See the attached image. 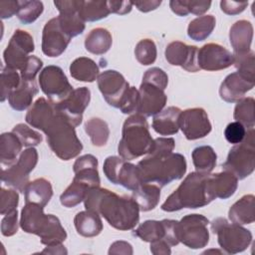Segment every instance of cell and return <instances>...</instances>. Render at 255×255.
Listing matches in <instances>:
<instances>
[{
    "label": "cell",
    "instance_id": "obj_1",
    "mask_svg": "<svg viewBox=\"0 0 255 255\" xmlns=\"http://www.w3.org/2000/svg\"><path fill=\"white\" fill-rule=\"evenodd\" d=\"M84 204L87 210L99 213L118 230L133 229L139 220V207L132 197L120 196L107 188H91Z\"/></svg>",
    "mask_w": 255,
    "mask_h": 255
},
{
    "label": "cell",
    "instance_id": "obj_2",
    "mask_svg": "<svg viewBox=\"0 0 255 255\" xmlns=\"http://www.w3.org/2000/svg\"><path fill=\"white\" fill-rule=\"evenodd\" d=\"M208 174L190 172L161 204V209L173 212L182 208L194 209L209 204L214 197L209 190Z\"/></svg>",
    "mask_w": 255,
    "mask_h": 255
},
{
    "label": "cell",
    "instance_id": "obj_3",
    "mask_svg": "<svg viewBox=\"0 0 255 255\" xmlns=\"http://www.w3.org/2000/svg\"><path fill=\"white\" fill-rule=\"evenodd\" d=\"M43 208L36 203H26L21 210V228L27 233L38 235L46 246L62 244L67 238L66 230L58 217L45 214Z\"/></svg>",
    "mask_w": 255,
    "mask_h": 255
},
{
    "label": "cell",
    "instance_id": "obj_4",
    "mask_svg": "<svg viewBox=\"0 0 255 255\" xmlns=\"http://www.w3.org/2000/svg\"><path fill=\"white\" fill-rule=\"evenodd\" d=\"M142 183H153L159 187L183 177L186 171L185 157L171 152L165 156L148 154L137 163Z\"/></svg>",
    "mask_w": 255,
    "mask_h": 255
},
{
    "label": "cell",
    "instance_id": "obj_5",
    "mask_svg": "<svg viewBox=\"0 0 255 255\" xmlns=\"http://www.w3.org/2000/svg\"><path fill=\"white\" fill-rule=\"evenodd\" d=\"M153 145L145 117L134 114L128 117L123 126L122 138L118 152L125 160H131L147 154Z\"/></svg>",
    "mask_w": 255,
    "mask_h": 255
},
{
    "label": "cell",
    "instance_id": "obj_6",
    "mask_svg": "<svg viewBox=\"0 0 255 255\" xmlns=\"http://www.w3.org/2000/svg\"><path fill=\"white\" fill-rule=\"evenodd\" d=\"M42 131L46 134L47 143L52 151L62 160L76 157L83 149V144L77 136L75 127L57 111Z\"/></svg>",
    "mask_w": 255,
    "mask_h": 255
},
{
    "label": "cell",
    "instance_id": "obj_7",
    "mask_svg": "<svg viewBox=\"0 0 255 255\" xmlns=\"http://www.w3.org/2000/svg\"><path fill=\"white\" fill-rule=\"evenodd\" d=\"M255 132L254 128L246 130L242 142L235 144L222 164L224 170L233 173L237 179H244L249 176L255 167Z\"/></svg>",
    "mask_w": 255,
    "mask_h": 255
},
{
    "label": "cell",
    "instance_id": "obj_8",
    "mask_svg": "<svg viewBox=\"0 0 255 255\" xmlns=\"http://www.w3.org/2000/svg\"><path fill=\"white\" fill-rule=\"evenodd\" d=\"M211 230L217 235L219 246L228 254L246 250L252 242L250 230L236 223H229L224 217H218L211 223Z\"/></svg>",
    "mask_w": 255,
    "mask_h": 255
},
{
    "label": "cell",
    "instance_id": "obj_9",
    "mask_svg": "<svg viewBox=\"0 0 255 255\" xmlns=\"http://www.w3.org/2000/svg\"><path fill=\"white\" fill-rule=\"evenodd\" d=\"M75 176L71 184L61 194L60 201L65 207L71 208L84 201L86 194L91 188L98 187L101 179L97 166H85L74 171Z\"/></svg>",
    "mask_w": 255,
    "mask_h": 255
},
{
    "label": "cell",
    "instance_id": "obj_10",
    "mask_svg": "<svg viewBox=\"0 0 255 255\" xmlns=\"http://www.w3.org/2000/svg\"><path fill=\"white\" fill-rule=\"evenodd\" d=\"M209 221L201 214H188L177 223L179 242L191 249H200L209 242Z\"/></svg>",
    "mask_w": 255,
    "mask_h": 255
},
{
    "label": "cell",
    "instance_id": "obj_11",
    "mask_svg": "<svg viewBox=\"0 0 255 255\" xmlns=\"http://www.w3.org/2000/svg\"><path fill=\"white\" fill-rule=\"evenodd\" d=\"M38 162V152L34 147H28L19 155L16 163L3 169L1 180L8 186L24 193L29 181V174Z\"/></svg>",
    "mask_w": 255,
    "mask_h": 255
},
{
    "label": "cell",
    "instance_id": "obj_12",
    "mask_svg": "<svg viewBox=\"0 0 255 255\" xmlns=\"http://www.w3.org/2000/svg\"><path fill=\"white\" fill-rule=\"evenodd\" d=\"M103 169L112 183L121 184L131 191L142 183L137 166L128 162L121 156H108L105 159Z\"/></svg>",
    "mask_w": 255,
    "mask_h": 255
},
{
    "label": "cell",
    "instance_id": "obj_13",
    "mask_svg": "<svg viewBox=\"0 0 255 255\" xmlns=\"http://www.w3.org/2000/svg\"><path fill=\"white\" fill-rule=\"evenodd\" d=\"M38 82L42 92L53 104L62 102L74 90L63 70L54 65L47 66L41 71Z\"/></svg>",
    "mask_w": 255,
    "mask_h": 255
},
{
    "label": "cell",
    "instance_id": "obj_14",
    "mask_svg": "<svg viewBox=\"0 0 255 255\" xmlns=\"http://www.w3.org/2000/svg\"><path fill=\"white\" fill-rule=\"evenodd\" d=\"M35 49L33 37L26 31L17 29L12 35L4 53L3 59L6 67L20 70L24 67L29 54Z\"/></svg>",
    "mask_w": 255,
    "mask_h": 255
},
{
    "label": "cell",
    "instance_id": "obj_15",
    "mask_svg": "<svg viewBox=\"0 0 255 255\" xmlns=\"http://www.w3.org/2000/svg\"><path fill=\"white\" fill-rule=\"evenodd\" d=\"M91 92L86 87H81L72 93L62 102L54 104L57 113L62 115L73 127H78L82 123L83 114L89 106Z\"/></svg>",
    "mask_w": 255,
    "mask_h": 255
},
{
    "label": "cell",
    "instance_id": "obj_16",
    "mask_svg": "<svg viewBox=\"0 0 255 255\" xmlns=\"http://www.w3.org/2000/svg\"><path fill=\"white\" fill-rule=\"evenodd\" d=\"M97 83L105 101L117 109H119L123 97L130 87L125 77L115 70H107L99 74Z\"/></svg>",
    "mask_w": 255,
    "mask_h": 255
},
{
    "label": "cell",
    "instance_id": "obj_17",
    "mask_svg": "<svg viewBox=\"0 0 255 255\" xmlns=\"http://www.w3.org/2000/svg\"><path fill=\"white\" fill-rule=\"evenodd\" d=\"M211 124L207 113L202 108H192L181 111L179 128L189 140L202 138L211 131Z\"/></svg>",
    "mask_w": 255,
    "mask_h": 255
},
{
    "label": "cell",
    "instance_id": "obj_18",
    "mask_svg": "<svg viewBox=\"0 0 255 255\" xmlns=\"http://www.w3.org/2000/svg\"><path fill=\"white\" fill-rule=\"evenodd\" d=\"M71 37L61 28L58 17L49 20L42 33V52L48 57H59L67 49Z\"/></svg>",
    "mask_w": 255,
    "mask_h": 255
},
{
    "label": "cell",
    "instance_id": "obj_19",
    "mask_svg": "<svg viewBox=\"0 0 255 255\" xmlns=\"http://www.w3.org/2000/svg\"><path fill=\"white\" fill-rule=\"evenodd\" d=\"M233 63V54L219 44H205L197 53V64L200 70L219 71L230 67Z\"/></svg>",
    "mask_w": 255,
    "mask_h": 255
},
{
    "label": "cell",
    "instance_id": "obj_20",
    "mask_svg": "<svg viewBox=\"0 0 255 255\" xmlns=\"http://www.w3.org/2000/svg\"><path fill=\"white\" fill-rule=\"evenodd\" d=\"M55 6L59 11L61 28L71 38L82 34L85 30V22L79 15L81 1L79 0H55Z\"/></svg>",
    "mask_w": 255,
    "mask_h": 255
},
{
    "label": "cell",
    "instance_id": "obj_21",
    "mask_svg": "<svg viewBox=\"0 0 255 255\" xmlns=\"http://www.w3.org/2000/svg\"><path fill=\"white\" fill-rule=\"evenodd\" d=\"M138 94L139 101L136 113L143 117L155 116L165 107L167 98L164 90L153 84L141 82Z\"/></svg>",
    "mask_w": 255,
    "mask_h": 255
},
{
    "label": "cell",
    "instance_id": "obj_22",
    "mask_svg": "<svg viewBox=\"0 0 255 255\" xmlns=\"http://www.w3.org/2000/svg\"><path fill=\"white\" fill-rule=\"evenodd\" d=\"M198 49L196 46L187 45L180 41H173L165 48V59L172 66H179L187 72H198L197 64Z\"/></svg>",
    "mask_w": 255,
    "mask_h": 255
},
{
    "label": "cell",
    "instance_id": "obj_23",
    "mask_svg": "<svg viewBox=\"0 0 255 255\" xmlns=\"http://www.w3.org/2000/svg\"><path fill=\"white\" fill-rule=\"evenodd\" d=\"M254 88V80H250L239 72L229 74L219 88L220 98L227 103H237L245 94Z\"/></svg>",
    "mask_w": 255,
    "mask_h": 255
},
{
    "label": "cell",
    "instance_id": "obj_24",
    "mask_svg": "<svg viewBox=\"0 0 255 255\" xmlns=\"http://www.w3.org/2000/svg\"><path fill=\"white\" fill-rule=\"evenodd\" d=\"M208 185L214 199H226L236 191L238 179L233 173L224 170L222 172L208 174Z\"/></svg>",
    "mask_w": 255,
    "mask_h": 255
},
{
    "label": "cell",
    "instance_id": "obj_25",
    "mask_svg": "<svg viewBox=\"0 0 255 255\" xmlns=\"http://www.w3.org/2000/svg\"><path fill=\"white\" fill-rule=\"evenodd\" d=\"M253 39V26L247 20L235 22L229 31V40L234 54H244L250 51Z\"/></svg>",
    "mask_w": 255,
    "mask_h": 255
},
{
    "label": "cell",
    "instance_id": "obj_26",
    "mask_svg": "<svg viewBox=\"0 0 255 255\" xmlns=\"http://www.w3.org/2000/svg\"><path fill=\"white\" fill-rule=\"evenodd\" d=\"M181 110L177 107H168L156 114L152 120V128L160 135L175 134L179 129V116Z\"/></svg>",
    "mask_w": 255,
    "mask_h": 255
},
{
    "label": "cell",
    "instance_id": "obj_27",
    "mask_svg": "<svg viewBox=\"0 0 255 255\" xmlns=\"http://www.w3.org/2000/svg\"><path fill=\"white\" fill-rule=\"evenodd\" d=\"M55 106L45 98H39L26 114V122L37 129H43L49 120L55 115Z\"/></svg>",
    "mask_w": 255,
    "mask_h": 255
},
{
    "label": "cell",
    "instance_id": "obj_28",
    "mask_svg": "<svg viewBox=\"0 0 255 255\" xmlns=\"http://www.w3.org/2000/svg\"><path fill=\"white\" fill-rule=\"evenodd\" d=\"M74 224L78 234L84 237H95L103 230L100 214L92 210L78 212L74 218Z\"/></svg>",
    "mask_w": 255,
    "mask_h": 255
},
{
    "label": "cell",
    "instance_id": "obj_29",
    "mask_svg": "<svg viewBox=\"0 0 255 255\" xmlns=\"http://www.w3.org/2000/svg\"><path fill=\"white\" fill-rule=\"evenodd\" d=\"M254 201L253 194H246L237 200L229 208L228 217L230 221L239 225L253 223L255 220Z\"/></svg>",
    "mask_w": 255,
    "mask_h": 255
},
{
    "label": "cell",
    "instance_id": "obj_30",
    "mask_svg": "<svg viewBox=\"0 0 255 255\" xmlns=\"http://www.w3.org/2000/svg\"><path fill=\"white\" fill-rule=\"evenodd\" d=\"M26 203H36L45 207L53 195V188L46 178H37L28 183L24 191Z\"/></svg>",
    "mask_w": 255,
    "mask_h": 255
},
{
    "label": "cell",
    "instance_id": "obj_31",
    "mask_svg": "<svg viewBox=\"0 0 255 255\" xmlns=\"http://www.w3.org/2000/svg\"><path fill=\"white\" fill-rule=\"evenodd\" d=\"M37 93L36 82L21 80L20 86L9 95L8 103L13 110L18 112L24 111L31 106L33 98Z\"/></svg>",
    "mask_w": 255,
    "mask_h": 255
},
{
    "label": "cell",
    "instance_id": "obj_32",
    "mask_svg": "<svg viewBox=\"0 0 255 255\" xmlns=\"http://www.w3.org/2000/svg\"><path fill=\"white\" fill-rule=\"evenodd\" d=\"M140 211H149L156 207L160 198V187L153 183H141L131 196Z\"/></svg>",
    "mask_w": 255,
    "mask_h": 255
},
{
    "label": "cell",
    "instance_id": "obj_33",
    "mask_svg": "<svg viewBox=\"0 0 255 255\" xmlns=\"http://www.w3.org/2000/svg\"><path fill=\"white\" fill-rule=\"evenodd\" d=\"M99 67L97 63L87 57H80L75 59L70 65L71 76L81 82H94L99 76Z\"/></svg>",
    "mask_w": 255,
    "mask_h": 255
},
{
    "label": "cell",
    "instance_id": "obj_34",
    "mask_svg": "<svg viewBox=\"0 0 255 255\" xmlns=\"http://www.w3.org/2000/svg\"><path fill=\"white\" fill-rule=\"evenodd\" d=\"M113 44L111 33L105 28L93 29L86 37L85 48L88 52L95 55L107 53Z\"/></svg>",
    "mask_w": 255,
    "mask_h": 255
},
{
    "label": "cell",
    "instance_id": "obj_35",
    "mask_svg": "<svg viewBox=\"0 0 255 255\" xmlns=\"http://www.w3.org/2000/svg\"><path fill=\"white\" fill-rule=\"evenodd\" d=\"M22 142L13 132H3L0 137V159L4 165L12 164L22 149Z\"/></svg>",
    "mask_w": 255,
    "mask_h": 255
},
{
    "label": "cell",
    "instance_id": "obj_36",
    "mask_svg": "<svg viewBox=\"0 0 255 255\" xmlns=\"http://www.w3.org/2000/svg\"><path fill=\"white\" fill-rule=\"evenodd\" d=\"M192 162L197 172L208 174L216 165L217 155L214 149L209 145H200L193 149Z\"/></svg>",
    "mask_w": 255,
    "mask_h": 255
},
{
    "label": "cell",
    "instance_id": "obj_37",
    "mask_svg": "<svg viewBox=\"0 0 255 255\" xmlns=\"http://www.w3.org/2000/svg\"><path fill=\"white\" fill-rule=\"evenodd\" d=\"M216 20L213 15H202L190 21L187 35L194 41H203L210 36L215 28Z\"/></svg>",
    "mask_w": 255,
    "mask_h": 255
},
{
    "label": "cell",
    "instance_id": "obj_38",
    "mask_svg": "<svg viewBox=\"0 0 255 255\" xmlns=\"http://www.w3.org/2000/svg\"><path fill=\"white\" fill-rule=\"evenodd\" d=\"M133 235L145 242H153L157 240H164L166 235V227L164 221L146 220L142 222L134 231ZM166 242V241H165ZM167 243V242H166Z\"/></svg>",
    "mask_w": 255,
    "mask_h": 255
},
{
    "label": "cell",
    "instance_id": "obj_39",
    "mask_svg": "<svg viewBox=\"0 0 255 255\" xmlns=\"http://www.w3.org/2000/svg\"><path fill=\"white\" fill-rule=\"evenodd\" d=\"M85 131L91 138L95 146H104L110 136L108 124L100 118H92L85 124Z\"/></svg>",
    "mask_w": 255,
    "mask_h": 255
},
{
    "label": "cell",
    "instance_id": "obj_40",
    "mask_svg": "<svg viewBox=\"0 0 255 255\" xmlns=\"http://www.w3.org/2000/svg\"><path fill=\"white\" fill-rule=\"evenodd\" d=\"M107 1H81L79 15L84 22H94L109 16Z\"/></svg>",
    "mask_w": 255,
    "mask_h": 255
},
{
    "label": "cell",
    "instance_id": "obj_41",
    "mask_svg": "<svg viewBox=\"0 0 255 255\" xmlns=\"http://www.w3.org/2000/svg\"><path fill=\"white\" fill-rule=\"evenodd\" d=\"M254 104L255 101L253 98H243L237 102L234 109V120L242 124L245 128H254L255 118H254Z\"/></svg>",
    "mask_w": 255,
    "mask_h": 255
},
{
    "label": "cell",
    "instance_id": "obj_42",
    "mask_svg": "<svg viewBox=\"0 0 255 255\" xmlns=\"http://www.w3.org/2000/svg\"><path fill=\"white\" fill-rule=\"evenodd\" d=\"M44 5L41 1L24 0L19 1V9L17 12L18 19L23 24H31L35 22L43 13Z\"/></svg>",
    "mask_w": 255,
    "mask_h": 255
},
{
    "label": "cell",
    "instance_id": "obj_43",
    "mask_svg": "<svg viewBox=\"0 0 255 255\" xmlns=\"http://www.w3.org/2000/svg\"><path fill=\"white\" fill-rule=\"evenodd\" d=\"M156 46L150 39H142L135 45L134 56L141 65L147 66L153 64L156 60Z\"/></svg>",
    "mask_w": 255,
    "mask_h": 255
},
{
    "label": "cell",
    "instance_id": "obj_44",
    "mask_svg": "<svg viewBox=\"0 0 255 255\" xmlns=\"http://www.w3.org/2000/svg\"><path fill=\"white\" fill-rule=\"evenodd\" d=\"M21 84V77L16 70L7 67L1 72V102L8 99L9 95Z\"/></svg>",
    "mask_w": 255,
    "mask_h": 255
},
{
    "label": "cell",
    "instance_id": "obj_45",
    "mask_svg": "<svg viewBox=\"0 0 255 255\" xmlns=\"http://www.w3.org/2000/svg\"><path fill=\"white\" fill-rule=\"evenodd\" d=\"M12 131L19 137L22 144L27 147H33L42 142V135L37 130L31 128L29 126L25 124L16 125Z\"/></svg>",
    "mask_w": 255,
    "mask_h": 255
},
{
    "label": "cell",
    "instance_id": "obj_46",
    "mask_svg": "<svg viewBox=\"0 0 255 255\" xmlns=\"http://www.w3.org/2000/svg\"><path fill=\"white\" fill-rule=\"evenodd\" d=\"M234 66L240 74L247 77L250 80H254V59L255 55L253 51H249L244 54H233Z\"/></svg>",
    "mask_w": 255,
    "mask_h": 255
},
{
    "label": "cell",
    "instance_id": "obj_47",
    "mask_svg": "<svg viewBox=\"0 0 255 255\" xmlns=\"http://www.w3.org/2000/svg\"><path fill=\"white\" fill-rule=\"evenodd\" d=\"M0 198L1 215H6L17 209V205L19 202V194L16 190L1 188Z\"/></svg>",
    "mask_w": 255,
    "mask_h": 255
},
{
    "label": "cell",
    "instance_id": "obj_48",
    "mask_svg": "<svg viewBox=\"0 0 255 255\" xmlns=\"http://www.w3.org/2000/svg\"><path fill=\"white\" fill-rule=\"evenodd\" d=\"M139 101L138 90L135 87H129L123 97L119 109L123 114H131L137 111Z\"/></svg>",
    "mask_w": 255,
    "mask_h": 255
},
{
    "label": "cell",
    "instance_id": "obj_49",
    "mask_svg": "<svg viewBox=\"0 0 255 255\" xmlns=\"http://www.w3.org/2000/svg\"><path fill=\"white\" fill-rule=\"evenodd\" d=\"M43 67V62L36 56H29L24 67L21 69V80L35 82L37 74L40 72Z\"/></svg>",
    "mask_w": 255,
    "mask_h": 255
},
{
    "label": "cell",
    "instance_id": "obj_50",
    "mask_svg": "<svg viewBox=\"0 0 255 255\" xmlns=\"http://www.w3.org/2000/svg\"><path fill=\"white\" fill-rule=\"evenodd\" d=\"M246 128L238 123V122H232L227 125L224 130V136L226 140L232 144H237L242 142L246 135Z\"/></svg>",
    "mask_w": 255,
    "mask_h": 255
},
{
    "label": "cell",
    "instance_id": "obj_51",
    "mask_svg": "<svg viewBox=\"0 0 255 255\" xmlns=\"http://www.w3.org/2000/svg\"><path fill=\"white\" fill-rule=\"evenodd\" d=\"M142 82H147L153 84L162 90H165L168 84V77L166 73L159 68H150L148 69L142 77Z\"/></svg>",
    "mask_w": 255,
    "mask_h": 255
},
{
    "label": "cell",
    "instance_id": "obj_52",
    "mask_svg": "<svg viewBox=\"0 0 255 255\" xmlns=\"http://www.w3.org/2000/svg\"><path fill=\"white\" fill-rule=\"evenodd\" d=\"M175 143L172 137H157L153 139V145L151 150L147 154L165 156L172 152L174 149Z\"/></svg>",
    "mask_w": 255,
    "mask_h": 255
},
{
    "label": "cell",
    "instance_id": "obj_53",
    "mask_svg": "<svg viewBox=\"0 0 255 255\" xmlns=\"http://www.w3.org/2000/svg\"><path fill=\"white\" fill-rule=\"evenodd\" d=\"M18 231V211L17 209L4 215L1 220V233L3 236L9 237Z\"/></svg>",
    "mask_w": 255,
    "mask_h": 255
},
{
    "label": "cell",
    "instance_id": "obj_54",
    "mask_svg": "<svg viewBox=\"0 0 255 255\" xmlns=\"http://www.w3.org/2000/svg\"><path fill=\"white\" fill-rule=\"evenodd\" d=\"M248 5V1H226L220 2L221 10L227 15H237L245 10Z\"/></svg>",
    "mask_w": 255,
    "mask_h": 255
},
{
    "label": "cell",
    "instance_id": "obj_55",
    "mask_svg": "<svg viewBox=\"0 0 255 255\" xmlns=\"http://www.w3.org/2000/svg\"><path fill=\"white\" fill-rule=\"evenodd\" d=\"M108 8L111 13L125 15L131 11L132 2L130 1H107Z\"/></svg>",
    "mask_w": 255,
    "mask_h": 255
},
{
    "label": "cell",
    "instance_id": "obj_56",
    "mask_svg": "<svg viewBox=\"0 0 255 255\" xmlns=\"http://www.w3.org/2000/svg\"><path fill=\"white\" fill-rule=\"evenodd\" d=\"M188 13L194 15L204 14L211 6V1H185Z\"/></svg>",
    "mask_w": 255,
    "mask_h": 255
},
{
    "label": "cell",
    "instance_id": "obj_57",
    "mask_svg": "<svg viewBox=\"0 0 255 255\" xmlns=\"http://www.w3.org/2000/svg\"><path fill=\"white\" fill-rule=\"evenodd\" d=\"M19 9V1H1L0 2V17L7 19L17 14Z\"/></svg>",
    "mask_w": 255,
    "mask_h": 255
},
{
    "label": "cell",
    "instance_id": "obj_58",
    "mask_svg": "<svg viewBox=\"0 0 255 255\" xmlns=\"http://www.w3.org/2000/svg\"><path fill=\"white\" fill-rule=\"evenodd\" d=\"M109 254H124V255H131L132 254V247L131 245L127 241H116L114 242L110 249Z\"/></svg>",
    "mask_w": 255,
    "mask_h": 255
},
{
    "label": "cell",
    "instance_id": "obj_59",
    "mask_svg": "<svg viewBox=\"0 0 255 255\" xmlns=\"http://www.w3.org/2000/svg\"><path fill=\"white\" fill-rule=\"evenodd\" d=\"M150 252L154 255H169L171 253L170 246L164 240L150 242Z\"/></svg>",
    "mask_w": 255,
    "mask_h": 255
},
{
    "label": "cell",
    "instance_id": "obj_60",
    "mask_svg": "<svg viewBox=\"0 0 255 255\" xmlns=\"http://www.w3.org/2000/svg\"><path fill=\"white\" fill-rule=\"evenodd\" d=\"M161 4L160 0H146V1H136L133 2L134 5L141 12H149L151 10H155Z\"/></svg>",
    "mask_w": 255,
    "mask_h": 255
},
{
    "label": "cell",
    "instance_id": "obj_61",
    "mask_svg": "<svg viewBox=\"0 0 255 255\" xmlns=\"http://www.w3.org/2000/svg\"><path fill=\"white\" fill-rule=\"evenodd\" d=\"M169 7L173 13H175L177 16L184 17L188 15V11L185 5V1H179V0H171L169 2Z\"/></svg>",
    "mask_w": 255,
    "mask_h": 255
},
{
    "label": "cell",
    "instance_id": "obj_62",
    "mask_svg": "<svg viewBox=\"0 0 255 255\" xmlns=\"http://www.w3.org/2000/svg\"><path fill=\"white\" fill-rule=\"evenodd\" d=\"M42 253H48V254H67L68 251L62 244H57L53 246H47Z\"/></svg>",
    "mask_w": 255,
    "mask_h": 255
}]
</instances>
